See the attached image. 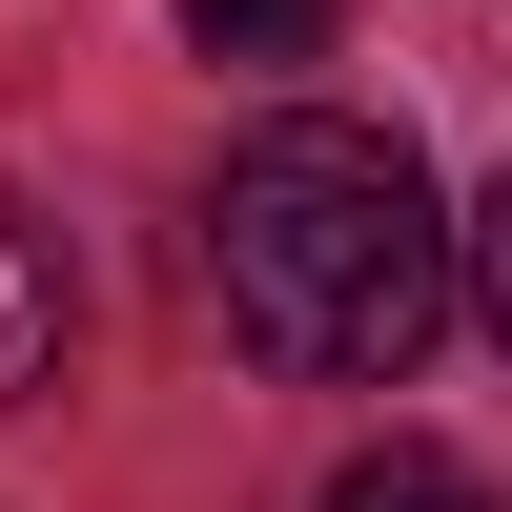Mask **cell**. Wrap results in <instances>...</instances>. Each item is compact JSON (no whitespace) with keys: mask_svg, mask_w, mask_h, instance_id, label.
<instances>
[{"mask_svg":"<svg viewBox=\"0 0 512 512\" xmlns=\"http://www.w3.org/2000/svg\"><path fill=\"white\" fill-rule=\"evenodd\" d=\"M41 369H62V246H41L21 185H0V410H21Z\"/></svg>","mask_w":512,"mask_h":512,"instance_id":"2","label":"cell"},{"mask_svg":"<svg viewBox=\"0 0 512 512\" xmlns=\"http://www.w3.org/2000/svg\"><path fill=\"white\" fill-rule=\"evenodd\" d=\"M472 308H492V349H512V185L472 205Z\"/></svg>","mask_w":512,"mask_h":512,"instance_id":"5","label":"cell"},{"mask_svg":"<svg viewBox=\"0 0 512 512\" xmlns=\"http://www.w3.org/2000/svg\"><path fill=\"white\" fill-rule=\"evenodd\" d=\"M205 287H226L246 369L287 390H410V349L472 287V226L431 205V164L349 103H267L205 185Z\"/></svg>","mask_w":512,"mask_h":512,"instance_id":"1","label":"cell"},{"mask_svg":"<svg viewBox=\"0 0 512 512\" xmlns=\"http://www.w3.org/2000/svg\"><path fill=\"white\" fill-rule=\"evenodd\" d=\"M205 62H328V0H185Z\"/></svg>","mask_w":512,"mask_h":512,"instance_id":"3","label":"cell"},{"mask_svg":"<svg viewBox=\"0 0 512 512\" xmlns=\"http://www.w3.org/2000/svg\"><path fill=\"white\" fill-rule=\"evenodd\" d=\"M328 512H492V472H451V451H369V472H328Z\"/></svg>","mask_w":512,"mask_h":512,"instance_id":"4","label":"cell"}]
</instances>
